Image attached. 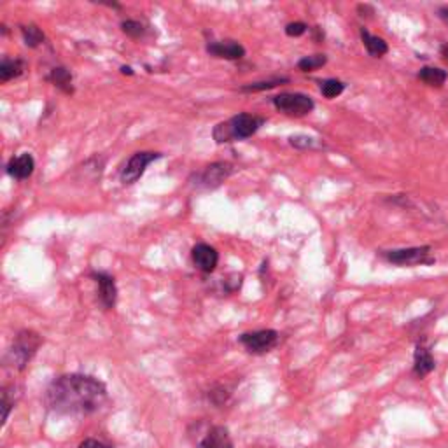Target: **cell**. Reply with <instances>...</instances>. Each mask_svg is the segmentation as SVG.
Returning <instances> with one entry per match:
<instances>
[{
	"instance_id": "ac0fdd59",
	"label": "cell",
	"mask_w": 448,
	"mask_h": 448,
	"mask_svg": "<svg viewBox=\"0 0 448 448\" xmlns=\"http://www.w3.org/2000/svg\"><path fill=\"white\" fill-rule=\"evenodd\" d=\"M419 79L429 86L441 88L448 79V72L438 67H422L419 72Z\"/></svg>"
},
{
	"instance_id": "9c48e42d",
	"label": "cell",
	"mask_w": 448,
	"mask_h": 448,
	"mask_svg": "<svg viewBox=\"0 0 448 448\" xmlns=\"http://www.w3.org/2000/svg\"><path fill=\"white\" fill-rule=\"evenodd\" d=\"M91 277L98 286V298H100L102 305L105 309H112L116 305V300H118V287H116L114 277L105 272H93Z\"/></svg>"
},
{
	"instance_id": "44dd1931",
	"label": "cell",
	"mask_w": 448,
	"mask_h": 448,
	"mask_svg": "<svg viewBox=\"0 0 448 448\" xmlns=\"http://www.w3.org/2000/svg\"><path fill=\"white\" fill-rule=\"evenodd\" d=\"M327 63L326 54H312V56H305L298 61V68L302 72H314L317 68L324 67Z\"/></svg>"
},
{
	"instance_id": "277c9868",
	"label": "cell",
	"mask_w": 448,
	"mask_h": 448,
	"mask_svg": "<svg viewBox=\"0 0 448 448\" xmlns=\"http://www.w3.org/2000/svg\"><path fill=\"white\" fill-rule=\"evenodd\" d=\"M272 104L277 111L291 118H303L316 109L312 98L303 93H280L272 98Z\"/></svg>"
},
{
	"instance_id": "f546056e",
	"label": "cell",
	"mask_w": 448,
	"mask_h": 448,
	"mask_svg": "<svg viewBox=\"0 0 448 448\" xmlns=\"http://www.w3.org/2000/svg\"><path fill=\"white\" fill-rule=\"evenodd\" d=\"M121 72H123V74H128V76H132V74H133V70L130 67H121Z\"/></svg>"
},
{
	"instance_id": "3957f363",
	"label": "cell",
	"mask_w": 448,
	"mask_h": 448,
	"mask_svg": "<svg viewBox=\"0 0 448 448\" xmlns=\"http://www.w3.org/2000/svg\"><path fill=\"white\" fill-rule=\"evenodd\" d=\"M43 340H40L39 334L32 330H23L20 331L18 337L13 341V347L9 348L8 357H6V362L13 366L18 371H23L26 368V364L30 362V359L36 355L37 348L40 347Z\"/></svg>"
},
{
	"instance_id": "cb8c5ba5",
	"label": "cell",
	"mask_w": 448,
	"mask_h": 448,
	"mask_svg": "<svg viewBox=\"0 0 448 448\" xmlns=\"http://www.w3.org/2000/svg\"><path fill=\"white\" fill-rule=\"evenodd\" d=\"M289 146L294 147V149H312V147H317V140L314 137L309 135H291L289 137Z\"/></svg>"
},
{
	"instance_id": "e0dca14e",
	"label": "cell",
	"mask_w": 448,
	"mask_h": 448,
	"mask_svg": "<svg viewBox=\"0 0 448 448\" xmlns=\"http://www.w3.org/2000/svg\"><path fill=\"white\" fill-rule=\"evenodd\" d=\"M47 81L53 83L56 88H60L63 93L67 95L74 93V86H72V74L68 68L54 67L53 70H51L49 76H47Z\"/></svg>"
},
{
	"instance_id": "4fadbf2b",
	"label": "cell",
	"mask_w": 448,
	"mask_h": 448,
	"mask_svg": "<svg viewBox=\"0 0 448 448\" xmlns=\"http://www.w3.org/2000/svg\"><path fill=\"white\" fill-rule=\"evenodd\" d=\"M434 368H436V361H434L429 348L424 343L417 345L415 354H413V373H415L419 378H424L427 377Z\"/></svg>"
},
{
	"instance_id": "7402d4cb",
	"label": "cell",
	"mask_w": 448,
	"mask_h": 448,
	"mask_svg": "<svg viewBox=\"0 0 448 448\" xmlns=\"http://www.w3.org/2000/svg\"><path fill=\"white\" fill-rule=\"evenodd\" d=\"M345 91V84L338 79H326L320 83V93L326 98H337Z\"/></svg>"
},
{
	"instance_id": "603a6c76",
	"label": "cell",
	"mask_w": 448,
	"mask_h": 448,
	"mask_svg": "<svg viewBox=\"0 0 448 448\" xmlns=\"http://www.w3.org/2000/svg\"><path fill=\"white\" fill-rule=\"evenodd\" d=\"M121 30L126 36L132 37V39H140V37L146 36L147 32L146 26L140 22H137V20H125V22L121 23Z\"/></svg>"
},
{
	"instance_id": "ffe728a7",
	"label": "cell",
	"mask_w": 448,
	"mask_h": 448,
	"mask_svg": "<svg viewBox=\"0 0 448 448\" xmlns=\"http://www.w3.org/2000/svg\"><path fill=\"white\" fill-rule=\"evenodd\" d=\"M23 40L29 47H39L44 43V32L37 25H23L22 26Z\"/></svg>"
},
{
	"instance_id": "d4e9b609",
	"label": "cell",
	"mask_w": 448,
	"mask_h": 448,
	"mask_svg": "<svg viewBox=\"0 0 448 448\" xmlns=\"http://www.w3.org/2000/svg\"><path fill=\"white\" fill-rule=\"evenodd\" d=\"M11 391L13 387H4V392H2V410H4V415H2V426L8 422L9 413H11L13 406H15V398L11 399Z\"/></svg>"
},
{
	"instance_id": "5bb4252c",
	"label": "cell",
	"mask_w": 448,
	"mask_h": 448,
	"mask_svg": "<svg viewBox=\"0 0 448 448\" xmlns=\"http://www.w3.org/2000/svg\"><path fill=\"white\" fill-rule=\"evenodd\" d=\"M196 448H233L230 431L222 426L212 427L207 436L198 443Z\"/></svg>"
},
{
	"instance_id": "7c38bea8",
	"label": "cell",
	"mask_w": 448,
	"mask_h": 448,
	"mask_svg": "<svg viewBox=\"0 0 448 448\" xmlns=\"http://www.w3.org/2000/svg\"><path fill=\"white\" fill-rule=\"evenodd\" d=\"M6 170H8V173L13 179H29L33 173V170H36V160H33V156L30 153H22V155L16 156V158H13L8 163Z\"/></svg>"
},
{
	"instance_id": "52a82bcc",
	"label": "cell",
	"mask_w": 448,
	"mask_h": 448,
	"mask_svg": "<svg viewBox=\"0 0 448 448\" xmlns=\"http://www.w3.org/2000/svg\"><path fill=\"white\" fill-rule=\"evenodd\" d=\"M279 340L280 334L275 330H259L252 331V333H244L240 337V343L244 345L245 350L256 355H263L273 350Z\"/></svg>"
},
{
	"instance_id": "2e32d148",
	"label": "cell",
	"mask_w": 448,
	"mask_h": 448,
	"mask_svg": "<svg viewBox=\"0 0 448 448\" xmlns=\"http://www.w3.org/2000/svg\"><path fill=\"white\" fill-rule=\"evenodd\" d=\"M25 67L26 63L22 58H15V60L13 58H4L2 63H0V79L4 81V83L16 79V77H20L25 72Z\"/></svg>"
},
{
	"instance_id": "8992f818",
	"label": "cell",
	"mask_w": 448,
	"mask_h": 448,
	"mask_svg": "<svg viewBox=\"0 0 448 448\" xmlns=\"http://www.w3.org/2000/svg\"><path fill=\"white\" fill-rule=\"evenodd\" d=\"M233 173V167L230 163H212V165L205 167L201 172H196L191 177V184L196 187H203V190H214V187L221 186L228 177Z\"/></svg>"
},
{
	"instance_id": "9a60e30c",
	"label": "cell",
	"mask_w": 448,
	"mask_h": 448,
	"mask_svg": "<svg viewBox=\"0 0 448 448\" xmlns=\"http://www.w3.org/2000/svg\"><path fill=\"white\" fill-rule=\"evenodd\" d=\"M361 39H362V44H364L366 51H368L371 56L380 58V56H384V54L389 53L387 43H385L382 37L371 36V33H369L366 29H361Z\"/></svg>"
},
{
	"instance_id": "4316f807",
	"label": "cell",
	"mask_w": 448,
	"mask_h": 448,
	"mask_svg": "<svg viewBox=\"0 0 448 448\" xmlns=\"http://www.w3.org/2000/svg\"><path fill=\"white\" fill-rule=\"evenodd\" d=\"M79 448H111V447H107V445L102 443V441L98 440H84L83 443L79 445Z\"/></svg>"
},
{
	"instance_id": "5b68a950",
	"label": "cell",
	"mask_w": 448,
	"mask_h": 448,
	"mask_svg": "<svg viewBox=\"0 0 448 448\" xmlns=\"http://www.w3.org/2000/svg\"><path fill=\"white\" fill-rule=\"evenodd\" d=\"M384 258L389 263L398 266H420V265H433L436 259L431 256L429 245L422 247H406V249H394V251H385Z\"/></svg>"
},
{
	"instance_id": "30bf717a",
	"label": "cell",
	"mask_w": 448,
	"mask_h": 448,
	"mask_svg": "<svg viewBox=\"0 0 448 448\" xmlns=\"http://www.w3.org/2000/svg\"><path fill=\"white\" fill-rule=\"evenodd\" d=\"M191 256H193L194 266L203 273L214 272L219 263V252L208 244L194 245L193 251H191Z\"/></svg>"
},
{
	"instance_id": "6da1fadb",
	"label": "cell",
	"mask_w": 448,
	"mask_h": 448,
	"mask_svg": "<svg viewBox=\"0 0 448 448\" xmlns=\"http://www.w3.org/2000/svg\"><path fill=\"white\" fill-rule=\"evenodd\" d=\"M107 401L104 382L90 375L70 373L54 378L46 389V405L51 412L67 417H88Z\"/></svg>"
},
{
	"instance_id": "7a4b0ae2",
	"label": "cell",
	"mask_w": 448,
	"mask_h": 448,
	"mask_svg": "<svg viewBox=\"0 0 448 448\" xmlns=\"http://www.w3.org/2000/svg\"><path fill=\"white\" fill-rule=\"evenodd\" d=\"M265 121L266 119L261 118V116L242 112V114H237L231 119H228L226 123H219L214 128V132H212V137H214V140L217 144L245 140L254 135L265 125Z\"/></svg>"
},
{
	"instance_id": "484cf974",
	"label": "cell",
	"mask_w": 448,
	"mask_h": 448,
	"mask_svg": "<svg viewBox=\"0 0 448 448\" xmlns=\"http://www.w3.org/2000/svg\"><path fill=\"white\" fill-rule=\"evenodd\" d=\"M307 30H309V26L302 22L289 23V25L286 26V33L289 37H302L303 33H307Z\"/></svg>"
},
{
	"instance_id": "d6986e66",
	"label": "cell",
	"mask_w": 448,
	"mask_h": 448,
	"mask_svg": "<svg viewBox=\"0 0 448 448\" xmlns=\"http://www.w3.org/2000/svg\"><path fill=\"white\" fill-rule=\"evenodd\" d=\"M289 83V77H272V79H265V81H258V83H249L245 86L240 88V91L244 93H258V91H268L277 88L279 84Z\"/></svg>"
},
{
	"instance_id": "8fae6325",
	"label": "cell",
	"mask_w": 448,
	"mask_h": 448,
	"mask_svg": "<svg viewBox=\"0 0 448 448\" xmlns=\"http://www.w3.org/2000/svg\"><path fill=\"white\" fill-rule=\"evenodd\" d=\"M207 53L215 58H224V60H242L245 56V47L235 40H224V43H208Z\"/></svg>"
},
{
	"instance_id": "83f0119b",
	"label": "cell",
	"mask_w": 448,
	"mask_h": 448,
	"mask_svg": "<svg viewBox=\"0 0 448 448\" xmlns=\"http://www.w3.org/2000/svg\"><path fill=\"white\" fill-rule=\"evenodd\" d=\"M440 16L448 23V8H441L440 9Z\"/></svg>"
},
{
	"instance_id": "f1b7e54d",
	"label": "cell",
	"mask_w": 448,
	"mask_h": 448,
	"mask_svg": "<svg viewBox=\"0 0 448 448\" xmlns=\"http://www.w3.org/2000/svg\"><path fill=\"white\" fill-rule=\"evenodd\" d=\"M441 54H443L445 60L448 61V46H443V47H441Z\"/></svg>"
},
{
	"instance_id": "ba28073f",
	"label": "cell",
	"mask_w": 448,
	"mask_h": 448,
	"mask_svg": "<svg viewBox=\"0 0 448 448\" xmlns=\"http://www.w3.org/2000/svg\"><path fill=\"white\" fill-rule=\"evenodd\" d=\"M162 158L160 153H153V151H142V153H135L132 158L126 162L125 169L121 170V180L123 184H133L144 176L146 169L151 165L153 162Z\"/></svg>"
}]
</instances>
